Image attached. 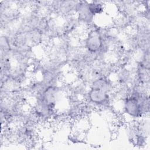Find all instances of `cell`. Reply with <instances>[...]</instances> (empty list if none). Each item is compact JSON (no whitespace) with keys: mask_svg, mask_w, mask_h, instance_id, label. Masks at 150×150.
Listing matches in <instances>:
<instances>
[{"mask_svg":"<svg viewBox=\"0 0 150 150\" xmlns=\"http://www.w3.org/2000/svg\"><path fill=\"white\" fill-rule=\"evenodd\" d=\"M103 45V39L98 31L91 30L85 40L87 51L91 53H98Z\"/></svg>","mask_w":150,"mask_h":150,"instance_id":"obj_1","label":"cell"},{"mask_svg":"<svg viewBox=\"0 0 150 150\" xmlns=\"http://www.w3.org/2000/svg\"><path fill=\"white\" fill-rule=\"evenodd\" d=\"M89 102L97 105H104L108 103L110 100L108 93L96 88H91L88 92Z\"/></svg>","mask_w":150,"mask_h":150,"instance_id":"obj_2","label":"cell"},{"mask_svg":"<svg viewBox=\"0 0 150 150\" xmlns=\"http://www.w3.org/2000/svg\"><path fill=\"white\" fill-rule=\"evenodd\" d=\"M88 6L90 12L94 16L97 14H100L103 11V4L99 2H93L90 4H88Z\"/></svg>","mask_w":150,"mask_h":150,"instance_id":"obj_4","label":"cell"},{"mask_svg":"<svg viewBox=\"0 0 150 150\" xmlns=\"http://www.w3.org/2000/svg\"><path fill=\"white\" fill-rule=\"evenodd\" d=\"M76 9L78 12V18L80 21L84 23H89L93 21L94 16L90 12L87 2H83L77 4Z\"/></svg>","mask_w":150,"mask_h":150,"instance_id":"obj_3","label":"cell"}]
</instances>
